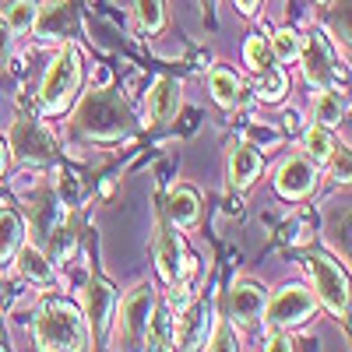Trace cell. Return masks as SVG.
I'll return each mask as SVG.
<instances>
[{"label":"cell","mask_w":352,"mask_h":352,"mask_svg":"<svg viewBox=\"0 0 352 352\" xmlns=\"http://www.w3.org/2000/svg\"><path fill=\"white\" fill-rule=\"evenodd\" d=\"M36 345L53 352V349H92L85 317L67 307V303H50L39 320H36Z\"/></svg>","instance_id":"cell-2"},{"label":"cell","mask_w":352,"mask_h":352,"mask_svg":"<svg viewBox=\"0 0 352 352\" xmlns=\"http://www.w3.org/2000/svg\"><path fill=\"white\" fill-rule=\"evenodd\" d=\"M317 4H328V0H317Z\"/></svg>","instance_id":"cell-37"},{"label":"cell","mask_w":352,"mask_h":352,"mask_svg":"<svg viewBox=\"0 0 352 352\" xmlns=\"http://www.w3.org/2000/svg\"><path fill=\"white\" fill-rule=\"evenodd\" d=\"M268 46L275 53V60H296V56H300V36L292 32V28H278Z\"/></svg>","instance_id":"cell-26"},{"label":"cell","mask_w":352,"mask_h":352,"mask_svg":"<svg viewBox=\"0 0 352 352\" xmlns=\"http://www.w3.org/2000/svg\"><path fill=\"white\" fill-rule=\"evenodd\" d=\"M173 328H176V320L169 317L166 307L152 310L148 328H144V342H148V349H173Z\"/></svg>","instance_id":"cell-18"},{"label":"cell","mask_w":352,"mask_h":352,"mask_svg":"<svg viewBox=\"0 0 352 352\" xmlns=\"http://www.w3.org/2000/svg\"><path fill=\"white\" fill-rule=\"evenodd\" d=\"M261 176V155L254 152V144H236L229 155V187H250L254 180Z\"/></svg>","instance_id":"cell-15"},{"label":"cell","mask_w":352,"mask_h":352,"mask_svg":"<svg viewBox=\"0 0 352 352\" xmlns=\"http://www.w3.org/2000/svg\"><path fill=\"white\" fill-rule=\"evenodd\" d=\"M36 18H39V8L32 4V0H14V4L8 8V28L11 32H25V28H32L36 25Z\"/></svg>","instance_id":"cell-23"},{"label":"cell","mask_w":352,"mask_h":352,"mask_svg":"<svg viewBox=\"0 0 352 352\" xmlns=\"http://www.w3.org/2000/svg\"><path fill=\"white\" fill-rule=\"evenodd\" d=\"M201 349H236V335H232V324H229V320H219L215 331H212V338H204Z\"/></svg>","instance_id":"cell-29"},{"label":"cell","mask_w":352,"mask_h":352,"mask_svg":"<svg viewBox=\"0 0 352 352\" xmlns=\"http://www.w3.org/2000/svg\"><path fill=\"white\" fill-rule=\"evenodd\" d=\"M314 120L317 124H324V127H335L338 120H342V102H338V96L335 92H320L317 96V102H314Z\"/></svg>","instance_id":"cell-25"},{"label":"cell","mask_w":352,"mask_h":352,"mask_svg":"<svg viewBox=\"0 0 352 352\" xmlns=\"http://www.w3.org/2000/svg\"><path fill=\"white\" fill-rule=\"evenodd\" d=\"M81 303H85V324H88V338L92 345H102L106 342V331H109V314H113V285L102 282V278H92L81 292Z\"/></svg>","instance_id":"cell-6"},{"label":"cell","mask_w":352,"mask_h":352,"mask_svg":"<svg viewBox=\"0 0 352 352\" xmlns=\"http://www.w3.org/2000/svg\"><path fill=\"white\" fill-rule=\"evenodd\" d=\"M264 349H296V338L292 335H272L268 342H264Z\"/></svg>","instance_id":"cell-34"},{"label":"cell","mask_w":352,"mask_h":352,"mask_svg":"<svg viewBox=\"0 0 352 352\" xmlns=\"http://www.w3.org/2000/svg\"><path fill=\"white\" fill-rule=\"evenodd\" d=\"M134 11H138V21L144 32H159L166 25V8L162 0H134Z\"/></svg>","instance_id":"cell-24"},{"label":"cell","mask_w":352,"mask_h":352,"mask_svg":"<svg viewBox=\"0 0 352 352\" xmlns=\"http://www.w3.org/2000/svg\"><path fill=\"white\" fill-rule=\"evenodd\" d=\"M4 166H8V148H4V141H0V173H4Z\"/></svg>","instance_id":"cell-36"},{"label":"cell","mask_w":352,"mask_h":352,"mask_svg":"<svg viewBox=\"0 0 352 352\" xmlns=\"http://www.w3.org/2000/svg\"><path fill=\"white\" fill-rule=\"evenodd\" d=\"M236 8H240L243 14H250V11L257 8V0H236Z\"/></svg>","instance_id":"cell-35"},{"label":"cell","mask_w":352,"mask_h":352,"mask_svg":"<svg viewBox=\"0 0 352 352\" xmlns=\"http://www.w3.org/2000/svg\"><path fill=\"white\" fill-rule=\"evenodd\" d=\"M8 53H11V28H8L4 18H0V64L8 60Z\"/></svg>","instance_id":"cell-33"},{"label":"cell","mask_w":352,"mask_h":352,"mask_svg":"<svg viewBox=\"0 0 352 352\" xmlns=\"http://www.w3.org/2000/svg\"><path fill=\"white\" fill-rule=\"evenodd\" d=\"M78 78H81V64H78V53L74 46H64L56 53V60L50 64L43 85H39V99L46 109H64V102L71 99V92L78 88Z\"/></svg>","instance_id":"cell-4"},{"label":"cell","mask_w":352,"mask_h":352,"mask_svg":"<svg viewBox=\"0 0 352 352\" xmlns=\"http://www.w3.org/2000/svg\"><path fill=\"white\" fill-rule=\"evenodd\" d=\"M208 85H212L215 102H222V106H229V109L240 102V81H236V74H232V71L215 67V71L208 74Z\"/></svg>","instance_id":"cell-20"},{"label":"cell","mask_w":352,"mask_h":352,"mask_svg":"<svg viewBox=\"0 0 352 352\" xmlns=\"http://www.w3.org/2000/svg\"><path fill=\"white\" fill-rule=\"evenodd\" d=\"M247 138H250V141H261V144H275V141H278V134L268 131V127H250Z\"/></svg>","instance_id":"cell-32"},{"label":"cell","mask_w":352,"mask_h":352,"mask_svg":"<svg viewBox=\"0 0 352 352\" xmlns=\"http://www.w3.org/2000/svg\"><path fill=\"white\" fill-rule=\"evenodd\" d=\"M131 109L127 102L109 92V88H96V92H88L78 106V127L85 134H92L99 141H116L131 131Z\"/></svg>","instance_id":"cell-1"},{"label":"cell","mask_w":352,"mask_h":352,"mask_svg":"<svg viewBox=\"0 0 352 352\" xmlns=\"http://www.w3.org/2000/svg\"><path fill=\"white\" fill-rule=\"evenodd\" d=\"M74 243H78L74 226H71V222H67V226H56V229H53V240H50V254H53L56 261H67L71 250H74Z\"/></svg>","instance_id":"cell-27"},{"label":"cell","mask_w":352,"mask_h":352,"mask_svg":"<svg viewBox=\"0 0 352 352\" xmlns=\"http://www.w3.org/2000/svg\"><path fill=\"white\" fill-rule=\"evenodd\" d=\"M204 4H215V0H204Z\"/></svg>","instance_id":"cell-38"},{"label":"cell","mask_w":352,"mask_h":352,"mask_svg":"<svg viewBox=\"0 0 352 352\" xmlns=\"http://www.w3.org/2000/svg\"><path fill=\"white\" fill-rule=\"evenodd\" d=\"M21 232H25V226H21V219L14 215V212H0V264H8L14 254H18V247H21Z\"/></svg>","instance_id":"cell-19"},{"label":"cell","mask_w":352,"mask_h":352,"mask_svg":"<svg viewBox=\"0 0 352 352\" xmlns=\"http://www.w3.org/2000/svg\"><path fill=\"white\" fill-rule=\"evenodd\" d=\"M152 310H155V292H152V285H138L131 296L124 300L120 331H124V342H127V345H138V342L144 338V328H148Z\"/></svg>","instance_id":"cell-8"},{"label":"cell","mask_w":352,"mask_h":352,"mask_svg":"<svg viewBox=\"0 0 352 352\" xmlns=\"http://www.w3.org/2000/svg\"><path fill=\"white\" fill-rule=\"evenodd\" d=\"M243 56H247L250 71H257V74H264V71H272V67H275V53H272V46L264 43L261 36H250V39H247Z\"/></svg>","instance_id":"cell-22"},{"label":"cell","mask_w":352,"mask_h":352,"mask_svg":"<svg viewBox=\"0 0 352 352\" xmlns=\"http://www.w3.org/2000/svg\"><path fill=\"white\" fill-rule=\"evenodd\" d=\"M282 92H285V74H282L278 67L264 71V74H261V88H257V96H261V99H268V102H275V99H282Z\"/></svg>","instance_id":"cell-28"},{"label":"cell","mask_w":352,"mask_h":352,"mask_svg":"<svg viewBox=\"0 0 352 352\" xmlns=\"http://www.w3.org/2000/svg\"><path fill=\"white\" fill-rule=\"evenodd\" d=\"M11 148L21 162H53L56 159V144L50 131L36 120H18L11 131Z\"/></svg>","instance_id":"cell-7"},{"label":"cell","mask_w":352,"mask_h":352,"mask_svg":"<svg viewBox=\"0 0 352 352\" xmlns=\"http://www.w3.org/2000/svg\"><path fill=\"white\" fill-rule=\"evenodd\" d=\"M18 272H21L28 282L46 285V282L53 278V264H50V257H46L39 247H21V254H18Z\"/></svg>","instance_id":"cell-16"},{"label":"cell","mask_w":352,"mask_h":352,"mask_svg":"<svg viewBox=\"0 0 352 352\" xmlns=\"http://www.w3.org/2000/svg\"><path fill=\"white\" fill-rule=\"evenodd\" d=\"M310 275H314V289H317V300L324 303L335 317H349V282L342 275V268L331 257H314L310 261Z\"/></svg>","instance_id":"cell-5"},{"label":"cell","mask_w":352,"mask_h":352,"mask_svg":"<svg viewBox=\"0 0 352 352\" xmlns=\"http://www.w3.org/2000/svg\"><path fill=\"white\" fill-rule=\"evenodd\" d=\"M204 328H208V307L204 303H190L184 310V317L173 328V345L180 349H201L204 345Z\"/></svg>","instance_id":"cell-13"},{"label":"cell","mask_w":352,"mask_h":352,"mask_svg":"<svg viewBox=\"0 0 352 352\" xmlns=\"http://www.w3.org/2000/svg\"><path fill=\"white\" fill-rule=\"evenodd\" d=\"M331 18H335V32H338V39L349 43V0H331Z\"/></svg>","instance_id":"cell-31"},{"label":"cell","mask_w":352,"mask_h":352,"mask_svg":"<svg viewBox=\"0 0 352 352\" xmlns=\"http://www.w3.org/2000/svg\"><path fill=\"white\" fill-rule=\"evenodd\" d=\"M180 109V85L173 78H159L148 92V124H169Z\"/></svg>","instance_id":"cell-14"},{"label":"cell","mask_w":352,"mask_h":352,"mask_svg":"<svg viewBox=\"0 0 352 352\" xmlns=\"http://www.w3.org/2000/svg\"><path fill=\"white\" fill-rule=\"evenodd\" d=\"M155 261H159V272L169 285H176L184 278V254H180V236L162 222L159 226V243H155Z\"/></svg>","instance_id":"cell-11"},{"label":"cell","mask_w":352,"mask_h":352,"mask_svg":"<svg viewBox=\"0 0 352 352\" xmlns=\"http://www.w3.org/2000/svg\"><path fill=\"white\" fill-rule=\"evenodd\" d=\"M317 300H314V292L303 289V285H289V289H278L272 300H264V324H268L272 331H289V328H296L303 324V320L314 314Z\"/></svg>","instance_id":"cell-3"},{"label":"cell","mask_w":352,"mask_h":352,"mask_svg":"<svg viewBox=\"0 0 352 352\" xmlns=\"http://www.w3.org/2000/svg\"><path fill=\"white\" fill-rule=\"evenodd\" d=\"M303 148H307V155L310 159H317V162H324L328 155H331V148H335V141H331V131L324 127V124H314L307 134H303Z\"/></svg>","instance_id":"cell-21"},{"label":"cell","mask_w":352,"mask_h":352,"mask_svg":"<svg viewBox=\"0 0 352 352\" xmlns=\"http://www.w3.org/2000/svg\"><path fill=\"white\" fill-rule=\"evenodd\" d=\"M197 212H201V204H197V194L190 187H176L169 194V219L176 226H194L197 222Z\"/></svg>","instance_id":"cell-17"},{"label":"cell","mask_w":352,"mask_h":352,"mask_svg":"<svg viewBox=\"0 0 352 352\" xmlns=\"http://www.w3.org/2000/svg\"><path fill=\"white\" fill-rule=\"evenodd\" d=\"M314 180H317V169H314V162L303 159V155H289V159L278 166V176H275L278 194L289 197V201L307 197V194L314 190Z\"/></svg>","instance_id":"cell-10"},{"label":"cell","mask_w":352,"mask_h":352,"mask_svg":"<svg viewBox=\"0 0 352 352\" xmlns=\"http://www.w3.org/2000/svg\"><path fill=\"white\" fill-rule=\"evenodd\" d=\"M331 180L349 184V148H331Z\"/></svg>","instance_id":"cell-30"},{"label":"cell","mask_w":352,"mask_h":352,"mask_svg":"<svg viewBox=\"0 0 352 352\" xmlns=\"http://www.w3.org/2000/svg\"><path fill=\"white\" fill-rule=\"evenodd\" d=\"M300 60H303L307 78H310L317 88H331V85H335V64H331V50H328L324 36H307V39H300Z\"/></svg>","instance_id":"cell-9"},{"label":"cell","mask_w":352,"mask_h":352,"mask_svg":"<svg viewBox=\"0 0 352 352\" xmlns=\"http://www.w3.org/2000/svg\"><path fill=\"white\" fill-rule=\"evenodd\" d=\"M264 310V289L257 282H240L229 292V314L236 324H254Z\"/></svg>","instance_id":"cell-12"}]
</instances>
